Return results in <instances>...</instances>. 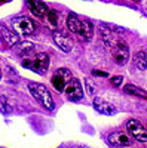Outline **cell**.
<instances>
[{
    "mask_svg": "<svg viewBox=\"0 0 147 148\" xmlns=\"http://www.w3.org/2000/svg\"><path fill=\"white\" fill-rule=\"evenodd\" d=\"M107 141H108V144L112 147H119V148L129 147L132 144L131 138L128 136L126 133H124V132H113V133H110Z\"/></svg>",
    "mask_w": 147,
    "mask_h": 148,
    "instance_id": "obj_9",
    "label": "cell"
},
{
    "mask_svg": "<svg viewBox=\"0 0 147 148\" xmlns=\"http://www.w3.org/2000/svg\"><path fill=\"white\" fill-rule=\"evenodd\" d=\"M12 27L18 36H30L36 30V24L28 16H19L12 21Z\"/></svg>",
    "mask_w": 147,
    "mask_h": 148,
    "instance_id": "obj_5",
    "label": "cell"
},
{
    "mask_svg": "<svg viewBox=\"0 0 147 148\" xmlns=\"http://www.w3.org/2000/svg\"><path fill=\"white\" fill-rule=\"evenodd\" d=\"M28 90H30V95L37 101L42 107H45L46 110L52 111L55 108V102L52 99V95L49 93V90L45 88L43 84H39V83H28Z\"/></svg>",
    "mask_w": 147,
    "mask_h": 148,
    "instance_id": "obj_2",
    "label": "cell"
},
{
    "mask_svg": "<svg viewBox=\"0 0 147 148\" xmlns=\"http://www.w3.org/2000/svg\"><path fill=\"white\" fill-rule=\"evenodd\" d=\"M79 148H88V147H79Z\"/></svg>",
    "mask_w": 147,
    "mask_h": 148,
    "instance_id": "obj_24",
    "label": "cell"
},
{
    "mask_svg": "<svg viewBox=\"0 0 147 148\" xmlns=\"http://www.w3.org/2000/svg\"><path fill=\"white\" fill-rule=\"evenodd\" d=\"M124 90L128 93V95H132V96H137V98H143V99H147V92L135 84H125L124 86Z\"/></svg>",
    "mask_w": 147,
    "mask_h": 148,
    "instance_id": "obj_15",
    "label": "cell"
},
{
    "mask_svg": "<svg viewBox=\"0 0 147 148\" xmlns=\"http://www.w3.org/2000/svg\"><path fill=\"white\" fill-rule=\"evenodd\" d=\"M110 83H112L115 88H119V86L124 83V77H122V76H115V77L110 79Z\"/></svg>",
    "mask_w": 147,
    "mask_h": 148,
    "instance_id": "obj_20",
    "label": "cell"
},
{
    "mask_svg": "<svg viewBox=\"0 0 147 148\" xmlns=\"http://www.w3.org/2000/svg\"><path fill=\"white\" fill-rule=\"evenodd\" d=\"M52 39H54L55 45L61 49V51H64V52H70V51H71L73 40L70 39L66 33H63V31H54Z\"/></svg>",
    "mask_w": 147,
    "mask_h": 148,
    "instance_id": "obj_10",
    "label": "cell"
},
{
    "mask_svg": "<svg viewBox=\"0 0 147 148\" xmlns=\"http://www.w3.org/2000/svg\"><path fill=\"white\" fill-rule=\"evenodd\" d=\"M134 62L138 70H146L147 68V52H137L134 56Z\"/></svg>",
    "mask_w": 147,
    "mask_h": 148,
    "instance_id": "obj_17",
    "label": "cell"
},
{
    "mask_svg": "<svg viewBox=\"0 0 147 148\" xmlns=\"http://www.w3.org/2000/svg\"><path fill=\"white\" fill-rule=\"evenodd\" d=\"M22 67L28 68L37 74H45L49 67V56L45 52L36 53L34 56H27L22 59Z\"/></svg>",
    "mask_w": 147,
    "mask_h": 148,
    "instance_id": "obj_3",
    "label": "cell"
},
{
    "mask_svg": "<svg viewBox=\"0 0 147 148\" xmlns=\"http://www.w3.org/2000/svg\"><path fill=\"white\" fill-rule=\"evenodd\" d=\"M0 79H2V68H0Z\"/></svg>",
    "mask_w": 147,
    "mask_h": 148,
    "instance_id": "obj_23",
    "label": "cell"
},
{
    "mask_svg": "<svg viewBox=\"0 0 147 148\" xmlns=\"http://www.w3.org/2000/svg\"><path fill=\"white\" fill-rule=\"evenodd\" d=\"M126 130H128V133L131 135L134 139L141 141V142H147V130H146V127L141 125L138 120H135V119L128 120Z\"/></svg>",
    "mask_w": 147,
    "mask_h": 148,
    "instance_id": "obj_8",
    "label": "cell"
},
{
    "mask_svg": "<svg viewBox=\"0 0 147 148\" xmlns=\"http://www.w3.org/2000/svg\"><path fill=\"white\" fill-rule=\"evenodd\" d=\"M100 34H101V39H103L104 45H106L108 49L119 40L117 37L113 34L112 28H108V27H106V25H100Z\"/></svg>",
    "mask_w": 147,
    "mask_h": 148,
    "instance_id": "obj_14",
    "label": "cell"
},
{
    "mask_svg": "<svg viewBox=\"0 0 147 148\" xmlns=\"http://www.w3.org/2000/svg\"><path fill=\"white\" fill-rule=\"evenodd\" d=\"M12 111H14V107H12V104L6 99L5 96L0 95V113H2V114H10Z\"/></svg>",
    "mask_w": 147,
    "mask_h": 148,
    "instance_id": "obj_18",
    "label": "cell"
},
{
    "mask_svg": "<svg viewBox=\"0 0 147 148\" xmlns=\"http://www.w3.org/2000/svg\"><path fill=\"white\" fill-rule=\"evenodd\" d=\"M92 73L95 74V76H101V77H107V76H108L106 71H100V70H94Z\"/></svg>",
    "mask_w": 147,
    "mask_h": 148,
    "instance_id": "obj_22",
    "label": "cell"
},
{
    "mask_svg": "<svg viewBox=\"0 0 147 148\" xmlns=\"http://www.w3.org/2000/svg\"><path fill=\"white\" fill-rule=\"evenodd\" d=\"M66 95V98L71 102H77L83 98V89H82V84L77 79H71L70 83L66 86V89L63 92Z\"/></svg>",
    "mask_w": 147,
    "mask_h": 148,
    "instance_id": "obj_7",
    "label": "cell"
},
{
    "mask_svg": "<svg viewBox=\"0 0 147 148\" xmlns=\"http://www.w3.org/2000/svg\"><path fill=\"white\" fill-rule=\"evenodd\" d=\"M0 40L6 47H15L19 42V37L15 31H10L5 27H0Z\"/></svg>",
    "mask_w": 147,
    "mask_h": 148,
    "instance_id": "obj_12",
    "label": "cell"
},
{
    "mask_svg": "<svg viewBox=\"0 0 147 148\" xmlns=\"http://www.w3.org/2000/svg\"><path fill=\"white\" fill-rule=\"evenodd\" d=\"M15 51L19 56H28L30 53L34 52V45L30 43V42H22V43H18L17 47H15Z\"/></svg>",
    "mask_w": 147,
    "mask_h": 148,
    "instance_id": "obj_16",
    "label": "cell"
},
{
    "mask_svg": "<svg viewBox=\"0 0 147 148\" xmlns=\"http://www.w3.org/2000/svg\"><path fill=\"white\" fill-rule=\"evenodd\" d=\"M112 52V56H113V61L117 64V65H125L129 59V47L125 42L122 40H117L112 47L108 49Z\"/></svg>",
    "mask_w": 147,
    "mask_h": 148,
    "instance_id": "obj_4",
    "label": "cell"
},
{
    "mask_svg": "<svg viewBox=\"0 0 147 148\" xmlns=\"http://www.w3.org/2000/svg\"><path fill=\"white\" fill-rule=\"evenodd\" d=\"M94 108L100 114H104V116H113L117 111L113 104L107 102L106 99H103V98H94Z\"/></svg>",
    "mask_w": 147,
    "mask_h": 148,
    "instance_id": "obj_11",
    "label": "cell"
},
{
    "mask_svg": "<svg viewBox=\"0 0 147 148\" xmlns=\"http://www.w3.org/2000/svg\"><path fill=\"white\" fill-rule=\"evenodd\" d=\"M48 21H49V24H51V27H58V19H59V14L57 10H49L48 12Z\"/></svg>",
    "mask_w": 147,
    "mask_h": 148,
    "instance_id": "obj_19",
    "label": "cell"
},
{
    "mask_svg": "<svg viewBox=\"0 0 147 148\" xmlns=\"http://www.w3.org/2000/svg\"><path fill=\"white\" fill-rule=\"evenodd\" d=\"M71 79H73V76H71V73H70L68 68H58L54 73L51 82H52V86L58 92H64L66 86L70 83Z\"/></svg>",
    "mask_w": 147,
    "mask_h": 148,
    "instance_id": "obj_6",
    "label": "cell"
},
{
    "mask_svg": "<svg viewBox=\"0 0 147 148\" xmlns=\"http://www.w3.org/2000/svg\"><path fill=\"white\" fill-rule=\"evenodd\" d=\"M86 89H88L89 95H95V86H94V83H92L91 80H88V79H86Z\"/></svg>",
    "mask_w": 147,
    "mask_h": 148,
    "instance_id": "obj_21",
    "label": "cell"
},
{
    "mask_svg": "<svg viewBox=\"0 0 147 148\" xmlns=\"http://www.w3.org/2000/svg\"><path fill=\"white\" fill-rule=\"evenodd\" d=\"M28 8L31 10V14L39 18H45L49 12L48 6L43 2H40V0H28Z\"/></svg>",
    "mask_w": 147,
    "mask_h": 148,
    "instance_id": "obj_13",
    "label": "cell"
},
{
    "mask_svg": "<svg viewBox=\"0 0 147 148\" xmlns=\"http://www.w3.org/2000/svg\"><path fill=\"white\" fill-rule=\"evenodd\" d=\"M67 27L68 30L76 34L80 40H91L92 39V24L86 19H83L75 14H70L67 18Z\"/></svg>",
    "mask_w": 147,
    "mask_h": 148,
    "instance_id": "obj_1",
    "label": "cell"
}]
</instances>
